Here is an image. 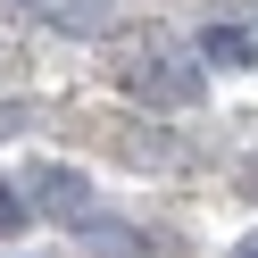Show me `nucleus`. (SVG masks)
Instances as JSON below:
<instances>
[{
    "label": "nucleus",
    "instance_id": "f257e3e1",
    "mask_svg": "<svg viewBox=\"0 0 258 258\" xmlns=\"http://www.w3.org/2000/svg\"><path fill=\"white\" fill-rule=\"evenodd\" d=\"M125 92H134V100H150V108H191L200 100V67H191V58H175V50H142L134 67H125Z\"/></svg>",
    "mask_w": 258,
    "mask_h": 258
},
{
    "label": "nucleus",
    "instance_id": "f03ea898",
    "mask_svg": "<svg viewBox=\"0 0 258 258\" xmlns=\"http://www.w3.org/2000/svg\"><path fill=\"white\" fill-rule=\"evenodd\" d=\"M17 191H25V208H34V217H58V225H84V217H92V183H84L75 167H58V158L25 167Z\"/></svg>",
    "mask_w": 258,
    "mask_h": 258
},
{
    "label": "nucleus",
    "instance_id": "7ed1b4c3",
    "mask_svg": "<svg viewBox=\"0 0 258 258\" xmlns=\"http://www.w3.org/2000/svg\"><path fill=\"white\" fill-rule=\"evenodd\" d=\"M50 25H58V34H108V25H117V9H108V0H58Z\"/></svg>",
    "mask_w": 258,
    "mask_h": 258
},
{
    "label": "nucleus",
    "instance_id": "20e7f679",
    "mask_svg": "<svg viewBox=\"0 0 258 258\" xmlns=\"http://www.w3.org/2000/svg\"><path fill=\"white\" fill-rule=\"evenodd\" d=\"M200 58H208V67H250V34H241V25H208Z\"/></svg>",
    "mask_w": 258,
    "mask_h": 258
},
{
    "label": "nucleus",
    "instance_id": "39448f33",
    "mask_svg": "<svg viewBox=\"0 0 258 258\" xmlns=\"http://www.w3.org/2000/svg\"><path fill=\"white\" fill-rule=\"evenodd\" d=\"M25 217H34V208H25V191H17V183H0V233H17Z\"/></svg>",
    "mask_w": 258,
    "mask_h": 258
},
{
    "label": "nucleus",
    "instance_id": "423d86ee",
    "mask_svg": "<svg viewBox=\"0 0 258 258\" xmlns=\"http://www.w3.org/2000/svg\"><path fill=\"white\" fill-rule=\"evenodd\" d=\"M9 134H25V117H17L9 100H0V142H9Z\"/></svg>",
    "mask_w": 258,
    "mask_h": 258
},
{
    "label": "nucleus",
    "instance_id": "0eeeda50",
    "mask_svg": "<svg viewBox=\"0 0 258 258\" xmlns=\"http://www.w3.org/2000/svg\"><path fill=\"white\" fill-rule=\"evenodd\" d=\"M225 258H258V225H250V233H241V241H233Z\"/></svg>",
    "mask_w": 258,
    "mask_h": 258
},
{
    "label": "nucleus",
    "instance_id": "6e6552de",
    "mask_svg": "<svg viewBox=\"0 0 258 258\" xmlns=\"http://www.w3.org/2000/svg\"><path fill=\"white\" fill-rule=\"evenodd\" d=\"M250 175H258V167H250Z\"/></svg>",
    "mask_w": 258,
    "mask_h": 258
}]
</instances>
